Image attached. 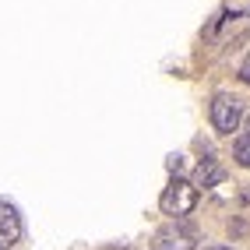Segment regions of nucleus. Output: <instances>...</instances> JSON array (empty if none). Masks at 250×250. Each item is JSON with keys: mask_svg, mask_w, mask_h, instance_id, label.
Wrapping results in <instances>:
<instances>
[{"mask_svg": "<svg viewBox=\"0 0 250 250\" xmlns=\"http://www.w3.org/2000/svg\"><path fill=\"white\" fill-rule=\"evenodd\" d=\"M166 166H169V173H173V176L183 173V159H180V155H169V162H166Z\"/></svg>", "mask_w": 250, "mask_h": 250, "instance_id": "7", "label": "nucleus"}, {"mask_svg": "<svg viewBox=\"0 0 250 250\" xmlns=\"http://www.w3.org/2000/svg\"><path fill=\"white\" fill-rule=\"evenodd\" d=\"M0 250H11V247H4V243H0Z\"/></svg>", "mask_w": 250, "mask_h": 250, "instance_id": "11", "label": "nucleus"}, {"mask_svg": "<svg viewBox=\"0 0 250 250\" xmlns=\"http://www.w3.org/2000/svg\"><path fill=\"white\" fill-rule=\"evenodd\" d=\"M18 236H21V215H18V208L7 205V201H0V243L11 247V243H18Z\"/></svg>", "mask_w": 250, "mask_h": 250, "instance_id": "4", "label": "nucleus"}, {"mask_svg": "<svg viewBox=\"0 0 250 250\" xmlns=\"http://www.w3.org/2000/svg\"><path fill=\"white\" fill-rule=\"evenodd\" d=\"M247 127H250V116H247ZM247 134H250V130H247Z\"/></svg>", "mask_w": 250, "mask_h": 250, "instance_id": "10", "label": "nucleus"}, {"mask_svg": "<svg viewBox=\"0 0 250 250\" xmlns=\"http://www.w3.org/2000/svg\"><path fill=\"white\" fill-rule=\"evenodd\" d=\"M240 120H243V106H240L236 95L219 92V95L211 99V124H215L219 134H232V130L240 127Z\"/></svg>", "mask_w": 250, "mask_h": 250, "instance_id": "2", "label": "nucleus"}, {"mask_svg": "<svg viewBox=\"0 0 250 250\" xmlns=\"http://www.w3.org/2000/svg\"><path fill=\"white\" fill-rule=\"evenodd\" d=\"M194 240H197V229L187 219H176V222H169L166 229H159L155 250H194Z\"/></svg>", "mask_w": 250, "mask_h": 250, "instance_id": "3", "label": "nucleus"}, {"mask_svg": "<svg viewBox=\"0 0 250 250\" xmlns=\"http://www.w3.org/2000/svg\"><path fill=\"white\" fill-rule=\"evenodd\" d=\"M205 250H229V247H205Z\"/></svg>", "mask_w": 250, "mask_h": 250, "instance_id": "9", "label": "nucleus"}, {"mask_svg": "<svg viewBox=\"0 0 250 250\" xmlns=\"http://www.w3.org/2000/svg\"><path fill=\"white\" fill-rule=\"evenodd\" d=\"M232 159H236L240 166H250V134L232 138Z\"/></svg>", "mask_w": 250, "mask_h": 250, "instance_id": "6", "label": "nucleus"}, {"mask_svg": "<svg viewBox=\"0 0 250 250\" xmlns=\"http://www.w3.org/2000/svg\"><path fill=\"white\" fill-rule=\"evenodd\" d=\"M240 81H243V85H250V57L240 63Z\"/></svg>", "mask_w": 250, "mask_h": 250, "instance_id": "8", "label": "nucleus"}, {"mask_svg": "<svg viewBox=\"0 0 250 250\" xmlns=\"http://www.w3.org/2000/svg\"><path fill=\"white\" fill-rule=\"evenodd\" d=\"M222 180H226V169L215 159H205V162H197V169L190 176V187L194 190H208V187H215V183H222Z\"/></svg>", "mask_w": 250, "mask_h": 250, "instance_id": "5", "label": "nucleus"}, {"mask_svg": "<svg viewBox=\"0 0 250 250\" xmlns=\"http://www.w3.org/2000/svg\"><path fill=\"white\" fill-rule=\"evenodd\" d=\"M159 205H162L166 215H173V219H183V215H190V211H194V205H197V190L190 187V180L173 176V180H169V187L162 190Z\"/></svg>", "mask_w": 250, "mask_h": 250, "instance_id": "1", "label": "nucleus"}]
</instances>
